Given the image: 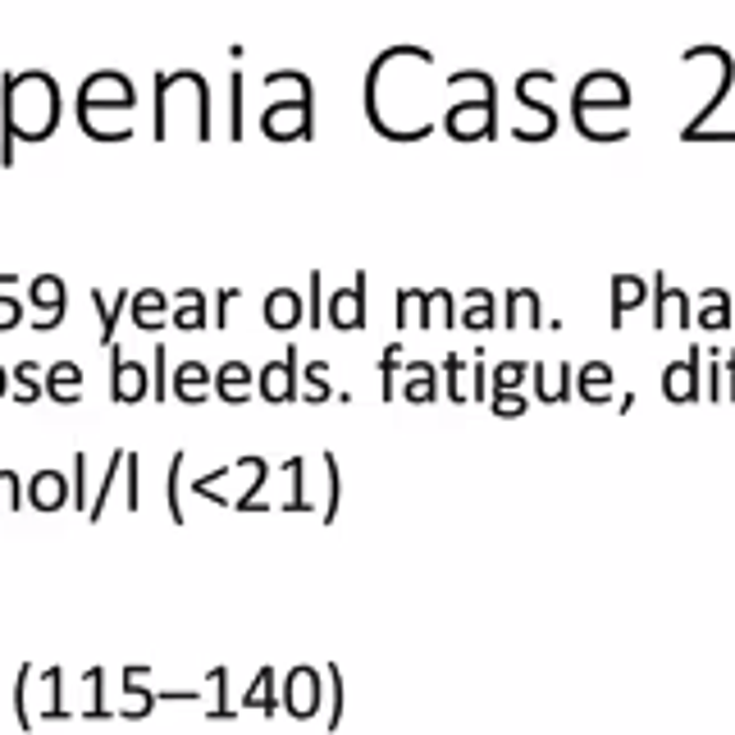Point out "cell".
<instances>
[{"label": "cell", "instance_id": "cell-1", "mask_svg": "<svg viewBox=\"0 0 735 735\" xmlns=\"http://www.w3.org/2000/svg\"><path fill=\"white\" fill-rule=\"evenodd\" d=\"M60 124V83L42 70L0 78V164H14V142H42Z\"/></svg>", "mask_w": 735, "mask_h": 735}, {"label": "cell", "instance_id": "cell-2", "mask_svg": "<svg viewBox=\"0 0 735 735\" xmlns=\"http://www.w3.org/2000/svg\"><path fill=\"white\" fill-rule=\"evenodd\" d=\"M132 102H138V92H132V83L115 70H102L83 78L78 87V115H102V110H132Z\"/></svg>", "mask_w": 735, "mask_h": 735}, {"label": "cell", "instance_id": "cell-3", "mask_svg": "<svg viewBox=\"0 0 735 735\" xmlns=\"http://www.w3.org/2000/svg\"><path fill=\"white\" fill-rule=\"evenodd\" d=\"M110 397L115 403H142L147 397V365L124 356L119 348H110Z\"/></svg>", "mask_w": 735, "mask_h": 735}, {"label": "cell", "instance_id": "cell-4", "mask_svg": "<svg viewBox=\"0 0 735 735\" xmlns=\"http://www.w3.org/2000/svg\"><path fill=\"white\" fill-rule=\"evenodd\" d=\"M329 324L339 329V333H356L365 329V275L352 279V292L339 288L329 297Z\"/></svg>", "mask_w": 735, "mask_h": 735}, {"label": "cell", "instance_id": "cell-5", "mask_svg": "<svg viewBox=\"0 0 735 735\" xmlns=\"http://www.w3.org/2000/svg\"><path fill=\"white\" fill-rule=\"evenodd\" d=\"M260 397L265 403H292L297 397V348H284V356L260 371Z\"/></svg>", "mask_w": 735, "mask_h": 735}, {"label": "cell", "instance_id": "cell-6", "mask_svg": "<svg viewBox=\"0 0 735 735\" xmlns=\"http://www.w3.org/2000/svg\"><path fill=\"white\" fill-rule=\"evenodd\" d=\"M28 302L51 311L46 320H38V333H51L64 320V279L60 275H38V279H32V297H28Z\"/></svg>", "mask_w": 735, "mask_h": 735}, {"label": "cell", "instance_id": "cell-7", "mask_svg": "<svg viewBox=\"0 0 735 735\" xmlns=\"http://www.w3.org/2000/svg\"><path fill=\"white\" fill-rule=\"evenodd\" d=\"M64 498H70V480H64L60 471H51V466L28 480V503L38 508V512H60Z\"/></svg>", "mask_w": 735, "mask_h": 735}, {"label": "cell", "instance_id": "cell-8", "mask_svg": "<svg viewBox=\"0 0 735 735\" xmlns=\"http://www.w3.org/2000/svg\"><path fill=\"white\" fill-rule=\"evenodd\" d=\"M247 388H252V365L224 361L220 371H215V393L224 397L228 407H243V403H247Z\"/></svg>", "mask_w": 735, "mask_h": 735}, {"label": "cell", "instance_id": "cell-9", "mask_svg": "<svg viewBox=\"0 0 735 735\" xmlns=\"http://www.w3.org/2000/svg\"><path fill=\"white\" fill-rule=\"evenodd\" d=\"M78 384H83V371L74 361H55L46 371V397H55L60 407H74L78 403Z\"/></svg>", "mask_w": 735, "mask_h": 735}, {"label": "cell", "instance_id": "cell-10", "mask_svg": "<svg viewBox=\"0 0 735 735\" xmlns=\"http://www.w3.org/2000/svg\"><path fill=\"white\" fill-rule=\"evenodd\" d=\"M265 324L270 329H292L297 320H302V297H297L292 288H275L270 297H265Z\"/></svg>", "mask_w": 735, "mask_h": 735}, {"label": "cell", "instance_id": "cell-11", "mask_svg": "<svg viewBox=\"0 0 735 735\" xmlns=\"http://www.w3.org/2000/svg\"><path fill=\"white\" fill-rule=\"evenodd\" d=\"M206 384H211V371H206L202 361H183L179 371H174V393L183 397L188 407L202 403V397H206Z\"/></svg>", "mask_w": 735, "mask_h": 735}, {"label": "cell", "instance_id": "cell-12", "mask_svg": "<svg viewBox=\"0 0 735 735\" xmlns=\"http://www.w3.org/2000/svg\"><path fill=\"white\" fill-rule=\"evenodd\" d=\"M179 297V307H174V324L183 329V333H196V329H206L211 324V316H206V297L196 292V288H183V292H174Z\"/></svg>", "mask_w": 735, "mask_h": 735}, {"label": "cell", "instance_id": "cell-13", "mask_svg": "<svg viewBox=\"0 0 735 735\" xmlns=\"http://www.w3.org/2000/svg\"><path fill=\"white\" fill-rule=\"evenodd\" d=\"M128 311H132V320H138L142 329H160L164 311H170V297H164L160 288H142V292H132Z\"/></svg>", "mask_w": 735, "mask_h": 735}, {"label": "cell", "instance_id": "cell-14", "mask_svg": "<svg viewBox=\"0 0 735 735\" xmlns=\"http://www.w3.org/2000/svg\"><path fill=\"white\" fill-rule=\"evenodd\" d=\"M128 302H132V297H128V292H119V297H115V302H106V292H92V307H96V311H102V343H106V348H115V329H119V311H124Z\"/></svg>", "mask_w": 735, "mask_h": 735}, {"label": "cell", "instance_id": "cell-15", "mask_svg": "<svg viewBox=\"0 0 735 735\" xmlns=\"http://www.w3.org/2000/svg\"><path fill=\"white\" fill-rule=\"evenodd\" d=\"M407 371H412V380H407L403 397H407V403H416V407H420V403H429V397L439 393V388H434V365H429V361H412Z\"/></svg>", "mask_w": 735, "mask_h": 735}, {"label": "cell", "instance_id": "cell-16", "mask_svg": "<svg viewBox=\"0 0 735 735\" xmlns=\"http://www.w3.org/2000/svg\"><path fill=\"white\" fill-rule=\"evenodd\" d=\"M284 471L292 476V498H288V503H284V512H311V498H307V461L302 457H288L284 461Z\"/></svg>", "mask_w": 735, "mask_h": 735}, {"label": "cell", "instance_id": "cell-17", "mask_svg": "<svg viewBox=\"0 0 735 735\" xmlns=\"http://www.w3.org/2000/svg\"><path fill=\"white\" fill-rule=\"evenodd\" d=\"M38 371H42L38 361H19V365H14V384H19L14 397H19V403H38V397L46 393V384L38 380Z\"/></svg>", "mask_w": 735, "mask_h": 735}, {"label": "cell", "instance_id": "cell-18", "mask_svg": "<svg viewBox=\"0 0 735 735\" xmlns=\"http://www.w3.org/2000/svg\"><path fill=\"white\" fill-rule=\"evenodd\" d=\"M128 461V452H115L110 457V466H106V480H102V489H96V498H92V508H87V521H102V512H106V498H110V489H115V480H119V466Z\"/></svg>", "mask_w": 735, "mask_h": 735}, {"label": "cell", "instance_id": "cell-19", "mask_svg": "<svg viewBox=\"0 0 735 735\" xmlns=\"http://www.w3.org/2000/svg\"><path fill=\"white\" fill-rule=\"evenodd\" d=\"M179 476H183V452L170 457V480H164V503H170V521H174V525L188 521V516H183V503H179Z\"/></svg>", "mask_w": 735, "mask_h": 735}, {"label": "cell", "instance_id": "cell-20", "mask_svg": "<svg viewBox=\"0 0 735 735\" xmlns=\"http://www.w3.org/2000/svg\"><path fill=\"white\" fill-rule=\"evenodd\" d=\"M324 471H329V503H324V525L339 516V498H343V476H339V457L324 452Z\"/></svg>", "mask_w": 735, "mask_h": 735}, {"label": "cell", "instance_id": "cell-21", "mask_svg": "<svg viewBox=\"0 0 735 735\" xmlns=\"http://www.w3.org/2000/svg\"><path fill=\"white\" fill-rule=\"evenodd\" d=\"M397 356H403V343H388L384 356H380V397L388 403L393 397V375H397Z\"/></svg>", "mask_w": 735, "mask_h": 735}, {"label": "cell", "instance_id": "cell-22", "mask_svg": "<svg viewBox=\"0 0 735 735\" xmlns=\"http://www.w3.org/2000/svg\"><path fill=\"white\" fill-rule=\"evenodd\" d=\"M270 685H275V672L270 667H265V672L256 677V685H252V694L243 699L247 709H265V713H275V699H270Z\"/></svg>", "mask_w": 735, "mask_h": 735}, {"label": "cell", "instance_id": "cell-23", "mask_svg": "<svg viewBox=\"0 0 735 735\" xmlns=\"http://www.w3.org/2000/svg\"><path fill=\"white\" fill-rule=\"evenodd\" d=\"M10 284H14V275H0V307H6V316H0V333L14 329L23 320V302H19V297H6Z\"/></svg>", "mask_w": 735, "mask_h": 735}, {"label": "cell", "instance_id": "cell-24", "mask_svg": "<svg viewBox=\"0 0 735 735\" xmlns=\"http://www.w3.org/2000/svg\"><path fill=\"white\" fill-rule=\"evenodd\" d=\"M74 508L87 512L92 498H87V452H74Z\"/></svg>", "mask_w": 735, "mask_h": 735}, {"label": "cell", "instance_id": "cell-25", "mask_svg": "<svg viewBox=\"0 0 735 735\" xmlns=\"http://www.w3.org/2000/svg\"><path fill=\"white\" fill-rule=\"evenodd\" d=\"M324 371H329V365L324 361H311L307 365V397H311V403H324V397H329V384H324Z\"/></svg>", "mask_w": 735, "mask_h": 735}, {"label": "cell", "instance_id": "cell-26", "mask_svg": "<svg viewBox=\"0 0 735 735\" xmlns=\"http://www.w3.org/2000/svg\"><path fill=\"white\" fill-rule=\"evenodd\" d=\"M228 106H233V124H228V132H233V138H243V74H233V78H228Z\"/></svg>", "mask_w": 735, "mask_h": 735}, {"label": "cell", "instance_id": "cell-27", "mask_svg": "<svg viewBox=\"0 0 735 735\" xmlns=\"http://www.w3.org/2000/svg\"><path fill=\"white\" fill-rule=\"evenodd\" d=\"M60 681H64V672H60V667H51V672H46V685H51V709H46V717H51V722L70 717V709L60 704Z\"/></svg>", "mask_w": 735, "mask_h": 735}, {"label": "cell", "instance_id": "cell-28", "mask_svg": "<svg viewBox=\"0 0 735 735\" xmlns=\"http://www.w3.org/2000/svg\"><path fill=\"white\" fill-rule=\"evenodd\" d=\"M444 371H448V397H452V403L461 407V403H466V393H461V384H457V380H461V371H466V361L452 352V356L444 361Z\"/></svg>", "mask_w": 735, "mask_h": 735}, {"label": "cell", "instance_id": "cell-29", "mask_svg": "<svg viewBox=\"0 0 735 735\" xmlns=\"http://www.w3.org/2000/svg\"><path fill=\"white\" fill-rule=\"evenodd\" d=\"M128 512H138L142 508V493H138V452H128Z\"/></svg>", "mask_w": 735, "mask_h": 735}, {"label": "cell", "instance_id": "cell-30", "mask_svg": "<svg viewBox=\"0 0 735 735\" xmlns=\"http://www.w3.org/2000/svg\"><path fill=\"white\" fill-rule=\"evenodd\" d=\"M28 677H32V667H23V672H19V685H14V713H19V726H23V731L32 726V717H28V704H23V690H28Z\"/></svg>", "mask_w": 735, "mask_h": 735}, {"label": "cell", "instance_id": "cell-31", "mask_svg": "<svg viewBox=\"0 0 735 735\" xmlns=\"http://www.w3.org/2000/svg\"><path fill=\"white\" fill-rule=\"evenodd\" d=\"M233 297H238V288H220V292H215V307H220V311H215V329L228 324V302H233Z\"/></svg>", "mask_w": 735, "mask_h": 735}, {"label": "cell", "instance_id": "cell-32", "mask_svg": "<svg viewBox=\"0 0 735 735\" xmlns=\"http://www.w3.org/2000/svg\"><path fill=\"white\" fill-rule=\"evenodd\" d=\"M156 403H164V343H156Z\"/></svg>", "mask_w": 735, "mask_h": 735}, {"label": "cell", "instance_id": "cell-33", "mask_svg": "<svg viewBox=\"0 0 735 735\" xmlns=\"http://www.w3.org/2000/svg\"><path fill=\"white\" fill-rule=\"evenodd\" d=\"M521 371H525L521 361H508V365H498V384H516V380H521Z\"/></svg>", "mask_w": 735, "mask_h": 735}, {"label": "cell", "instance_id": "cell-34", "mask_svg": "<svg viewBox=\"0 0 735 735\" xmlns=\"http://www.w3.org/2000/svg\"><path fill=\"white\" fill-rule=\"evenodd\" d=\"M316 292H320V270H311V329L320 324V297Z\"/></svg>", "mask_w": 735, "mask_h": 735}, {"label": "cell", "instance_id": "cell-35", "mask_svg": "<svg viewBox=\"0 0 735 735\" xmlns=\"http://www.w3.org/2000/svg\"><path fill=\"white\" fill-rule=\"evenodd\" d=\"M493 407H498V416H516V412H521V403H516V397H498Z\"/></svg>", "mask_w": 735, "mask_h": 735}, {"label": "cell", "instance_id": "cell-36", "mask_svg": "<svg viewBox=\"0 0 735 735\" xmlns=\"http://www.w3.org/2000/svg\"><path fill=\"white\" fill-rule=\"evenodd\" d=\"M0 397H6V365H0Z\"/></svg>", "mask_w": 735, "mask_h": 735}]
</instances>
